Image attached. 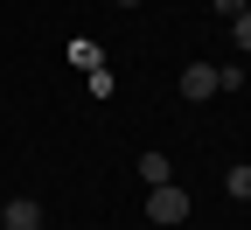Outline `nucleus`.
I'll use <instances>...</instances> for the list:
<instances>
[{
    "label": "nucleus",
    "instance_id": "nucleus-1",
    "mask_svg": "<svg viewBox=\"0 0 251 230\" xmlns=\"http://www.w3.org/2000/svg\"><path fill=\"white\" fill-rule=\"evenodd\" d=\"M147 223H188V188H175V181L147 188Z\"/></svg>",
    "mask_w": 251,
    "mask_h": 230
},
{
    "label": "nucleus",
    "instance_id": "nucleus-2",
    "mask_svg": "<svg viewBox=\"0 0 251 230\" xmlns=\"http://www.w3.org/2000/svg\"><path fill=\"white\" fill-rule=\"evenodd\" d=\"M216 91V70H209V63H188V70H181V98H209Z\"/></svg>",
    "mask_w": 251,
    "mask_h": 230
},
{
    "label": "nucleus",
    "instance_id": "nucleus-3",
    "mask_svg": "<svg viewBox=\"0 0 251 230\" xmlns=\"http://www.w3.org/2000/svg\"><path fill=\"white\" fill-rule=\"evenodd\" d=\"M140 181H147V188L175 181V160H168V153H140Z\"/></svg>",
    "mask_w": 251,
    "mask_h": 230
},
{
    "label": "nucleus",
    "instance_id": "nucleus-4",
    "mask_svg": "<svg viewBox=\"0 0 251 230\" xmlns=\"http://www.w3.org/2000/svg\"><path fill=\"white\" fill-rule=\"evenodd\" d=\"M0 223H7V230H28V223H42V209L28 203V195H14V203L0 209Z\"/></svg>",
    "mask_w": 251,
    "mask_h": 230
},
{
    "label": "nucleus",
    "instance_id": "nucleus-5",
    "mask_svg": "<svg viewBox=\"0 0 251 230\" xmlns=\"http://www.w3.org/2000/svg\"><path fill=\"white\" fill-rule=\"evenodd\" d=\"M224 188H230V195H237V203H251V160H237V168H230V175H224Z\"/></svg>",
    "mask_w": 251,
    "mask_h": 230
},
{
    "label": "nucleus",
    "instance_id": "nucleus-6",
    "mask_svg": "<svg viewBox=\"0 0 251 230\" xmlns=\"http://www.w3.org/2000/svg\"><path fill=\"white\" fill-rule=\"evenodd\" d=\"M112 91H119V77H112V70H105V63H98V70H91V98H98V105H105V98H112Z\"/></svg>",
    "mask_w": 251,
    "mask_h": 230
},
{
    "label": "nucleus",
    "instance_id": "nucleus-7",
    "mask_svg": "<svg viewBox=\"0 0 251 230\" xmlns=\"http://www.w3.org/2000/svg\"><path fill=\"white\" fill-rule=\"evenodd\" d=\"M230 35H237V49H244V56H251V7H244V14H237V21H230Z\"/></svg>",
    "mask_w": 251,
    "mask_h": 230
},
{
    "label": "nucleus",
    "instance_id": "nucleus-8",
    "mask_svg": "<svg viewBox=\"0 0 251 230\" xmlns=\"http://www.w3.org/2000/svg\"><path fill=\"white\" fill-rule=\"evenodd\" d=\"M209 14H224V21H237V14H244V0H209Z\"/></svg>",
    "mask_w": 251,
    "mask_h": 230
},
{
    "label": "nucleus",
    "instance_id": "nucleus-9",
    "mask_svg": "<svg viewBox=\"0 0 251 230\" xmlns=\"http://www.w3.org/2000/svg\"><path fill=\"white\" fill-rule=\"evenodd\" d=\"M112 7H140V0H112Z\"/></svg>",
    "mask_w": 251,
    "mask_h": 230
},
{
    "label": "nucleus",
    "instance_id": "nucleus-10",
    "mask_svg": "<svg viewBox=\"0 0 251 230\" xmlns=\"http://www.w3.org/2000/svg\"><path fill=\"white\" fill-rule=\"evenodd\" d=\"M28 230H49V223H28Z\"/></svg>",
    "mask_w": 251,
    "mask_h": 230
},
{
    "label": "nucleus",
    "instance_id": "nucleus-11",
    "mask_svg": "<svg viewBox=\"0 0 251 230\" xmlns=\"http://www.w3.org/2000/svg\"><path fill=\"white\" fill-rule=\"evenodd\" d=\"M0 230H7V223H0Z\"/></svg>",
    "mask_w": 251,
    "mask_h": 230
}]
</instances>
